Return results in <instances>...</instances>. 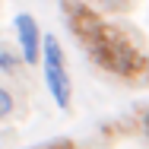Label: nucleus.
Listing matches in <instances>:
<instances>
[{
  "label": "nucleus",
  "mask_w": 149,
  "mask_h": 149,
  "mask_svg": "<svg viewBox=\"0 0 149 149\" xmlns=\"http://www.w3.org/2000/svg\"><path fill=\"white\" fill-rule=\"evenodd\" d=\"M86 45H89L92 57L98 60L105 70H111V73H133L136 67H140V57H136V51L120 38V32H111L105 29V26H98L95 35L86 38Z\"/></svg>",
  "instance_id": "f257e3e1"
},
{
  "label": "nucleus",
  "mask_w": 149,
  "mask_h": 149,
  "mask_svg": "<svg viewBox=\"0 0 149 149\" xmlns=\"http://www.w3.org/2000/svg\"><path fill=\"white\" fill-rule=\"evenodd\" d=\"M41 63H45V83L51 89V98L57 108H70V73H67V63H63V51H60V41L54 35H45L41 38Z\"/></svg>",
  "instance_id": "f03ea898"
},
{
  "label": "nucleus",
  "mask_w": 149,
  "mask_h": 149,
  "mask_svg": "<svg viewBox=\"0 0 149 149\" xmlns=\"http://www.w3.org/2000/svg\"><path fill=\"white\" fill-rule=\"evenodd\" d=\"M16 38H19V48H22V60L38 63V57H41V32H38V22L29 13L16 16Z\"/></svg>",
  "instance_id": "7ed1b4c3"
},
{
  "label": "nucleus",
  "mask_w": 149,
  "mask_h": 149,
  "mask_svg": "<svg viewBox=\"0 0 149 149\" xmlns=\"http://www.w3.org/2000/svg\"><path fill=\"white\" fill-rule=\"evenodd\" d=\"M10 114H13V95H10V92L0 86V120H3V118H10Z\"/></svg>",
  "instance_id": "20e7f679"
},
{
  "label": "nucleus",
  "mask_w": 149,
  "mask_h": 149,
  "mask_svg": "<svg viewBox=\"0 0 149 149\" xmlns=\"http://www.w3.org/2000/svg\"><path fill=\"white\" fill-rule=\"evenodd\" d=\"M0 70H6V73L16 70V57H13L10 51H0Z\"/></svg>",
  "instance_id": "39448f33"
},
{
  "label": "nucleus",
  "mask_w": 149,
  "mask_h": 149,
  "mask_svg": "<svg viewBox=\"0 0 149 149\" xmlns=\"http://www.w3.org/2000/svg\"><path fill=\"white\" fill-rule=\"evenodd\" d=\"M143 127H146V136H149V114H146V120H143Z\"/></svg>",
  "instance_id": "423d86ee"
}]
</instances>
